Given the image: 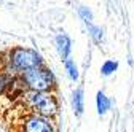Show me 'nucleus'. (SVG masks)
Returning <instances> with one entry per match:
<instances>
[{
  "label": "nucleus",
  "mask_w": 134,
  "mask_h": 132,
  "mask_svg": "<svg viewBox=\"0 0 134 132\" xmlns=\"http://www.w3.org/2000/svg\"><path fill=\"white\" fill-rule=\"evenodd\" d=\"M45 61L37 49L26 46H14L5 53L2 57V70L13 76H21L30 69L43 67Z\"/></svg>",
  "instance_id": "f257e3e1"
},
{
  "label": "nucleus",
  "mask_w": 134,
  "mask_h": 132,
  "mask_svg": "<svg viewBox=\"0 0 134 132\" xmlns=\"http://www.w3.org/2000/svg\"><path fill=\"white\" fill-rule=\"evenodd\" d=\"M21 97H23V104L29 110V113L42 115V116L53 119L59 111V100L54 92L26 91Z\"/></svg>",
  "instance_id": "f03ea898"
},
{
  "label": "nucleus",
  "mask_w": 134,
  "mask_h": 132,
  "mask_svg": "<svg viewBox=\"0 0 134 132\" xmlns=\"http://www.w3.org/2000/svg\"><path fill=\"white\" fill-rule=\"evenodd\" d=\"M27 91L37 92H53L56 88V76L48 67H37L24 72L21 76Z\"/></svg>",
  "instance_id": "7ed1b4c3"
},
{
  "label": "nucleus",
  "mask_w": 134,
  "mask_h": 132,
  "mask_svg": "<svg viewBox=\"0 0 134 132\" xmlns=\"http://www.w3.org/2000/svg\"><path fill=\"white\" fill-rule=\"evenodd\" d=\"M19 132H58V126L51 118L27 113L19 119Z\"/></svg>",
  "instance_id": "20e7f679"
},
{
  "label": "nucleus",
  "mask_w": 134,
  "mask_h": 132,
  "mask_svg": "<svg viewBox=\"0 0 134 132\" xmlns=\"http://www.w3.org/2000/svg\"><path fill=\"white\" fill-rule=\"evenodd\" d=\"M54 45H56V49H58V54L61 56L62 62L65 59H70V53H72V40L70 37L61 32L54 37Z\"/></svg>",
  "instance_id": "39448f33"
},
{
  "label": "nucleus",
  "mask_w": 134,
  "mask_h": 132,
  "mask_svg": "<svg viewBox=\"0 0 134 132\" xmlns=\"http://www.w3.org/2000/svg\"><path fill=\"white\" fill-rule=\"evenodd\" d=\"M72 108L75 116H81L85 113V92H83V88H77L72 94Z\"/></svg>",
  "instance_id": "423d86ee"
},
{
  "label": "nucleus",
  "mask_w": 134,
  "mask_h": 132,
  "mask_svg": "<svg viewBox=\"0 0 134 132\" xmlns=\"http://www.w3.org/2000/svg\"><path fill=\"white\" fill-rule=\"evenodd\" d=\"M112 107V102H110V99L105 95L104 91H97L96 94V108H97V115L99 116H104V115L110 110Z\"/></svg>",
  "instance_id": "0eeeda50"
},
{
  "label": "nucleus",
  "mask_w": 134,
  "mask_h": 132,
  "mask_svg": "<svg viewBox=\"0 0 134 132\" xmlns=\"http://www.w3.org/2000/svg\"><path fill=\"white\" fill-rule=\"evenodd\" d=\"M14 78L16 76H13V75H10L5 70L0 69V95H3L8 91H11V86L14 83Z\"/></svg>",
  "instance_id": "6e6552de"
},
{
  "label": "nucleus",
  "mask_w": 134,
  "mask_h": 132,
  "mask_svg": "<svg viewBox=\"0 0 134 132\" xmlns=\"http://www.w3.org/2000/svg\"><path fill=\"white\" fill-rule=\"evenodd\" d=\"M62 65H64V70H65L67 76H69L72 81H78L80 72H78V67H77L75 61H74V59H65V61L62 62Z\"/></svg>",
  "instance_id": "1a4fd4ad"
},
{
  "label": "nucleus",
  "mask_w": 134,
  "mask_h": 132,
  "mask_svg": "<svg viewBox=\"0 0 134 132\" xmlns=\"http://www.w3.org/2000/svg\"><path fill=\"white\" fill-rule=\"evenodd\" d=\"M85 26H86L88 34H90V37L93 38L94 43H100V41L104 40V30L100 29L99 26H96L93 22H85Z\"/></svg>",
  "instance_id": "9d476101"
},
{
  "label": "nucleus",
  "mask_w": 134,
  "mask_h": 132,
  "mask_svg": "<svg viewBox=\"0 0 134 132\" xmlns=\"http://www.w3.org/2000/svg\"><path fill=\"white\" fill-rule=\"evenodd\" d=\"M116 69H118V62L112 61V59H107L102 65H100V75L102 76H110L113 72H116Z\"/></svg>",
  "instance_id": "9b49d317"
},
{
  "label": "nucleus",
  "mask_w": 134,
  "mask_h": 132,
  "mask_svg": "<svg viewBox=\"0 0 134 132\" xmlns=\"http://www.w3.org/2000/svg\"><path fill=\"white\" fill-rule=\"evenodd\" d=\"M77 13H78L80 19H81L83 22H93V11H91L88 7L80 5V7L77 8Z\"/></svg>",
  "instance_id": "f8f14e48"
},
{
  "label": "nucleus",
  "mask_w": 134,
  "mask_h": 132,
  "mask_svg": "<svg viewBox=\"0 0 134 132\" xmlns=\"http://www.w3.org/2000/svg\"><path fill=\"white\" fill-rule=\"evenodd\" d=\"M113 2H115V0H113Z\"/></svg>",
  "instance_id": "ddd939ff"
}]
</instances>
